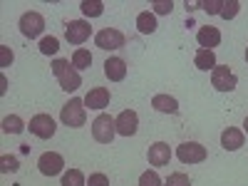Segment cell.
<instances>
[{
  "mask_svg": "<svg viewBox=\"0 0 248 186\" xmlns=\"http://www.w3.org/2000/svg\"><path fill=\"white\" fill-rule=\"evenodd\" d=\"M60 119L65 127L70 129H79V127H85V119H87V107H85V99H70L65 107H62L60 112Z\"/></svg>",
  "mask_w": 248,
  "mask_h": 186,
  "instance_id": "cell-1",
  "label": "cell"
},
{
  "mask_svg": "<svg viewBox=\"0 0 248 186\" xmlns=\"http://www.w3.org/2000/svg\"><path fill=\"white\" fill-rule=\"evenodd\" d=\"M114 134H117V122L109 114H97L94 122H92V137H94V141L112 144Z\"/></svg>",
  "mask_w": 248,
  "mask_h": 186,
  "instance_id": "cell-2",
  "label": "cell"
},
{
  "mask_svg": "<svg viewBox=\"0 0 248 186\" xmlns=\"http://www.w3.org/2000/svg\"><path fill=\"white\" fill-rule=\"evenodd\" d=\"M211 85L218 92H233L236 85H238V77L229 70V65H216L211 70Z\"/></svg>",
  "mask_w": 248,
  "mask_h": 186,
  "instance_id": "cell-3",
  "label": "cell"
},
{
  "mask_svg": "<svg viewBox=\"0 0 248 186\" xmlns=\"http://www.w3.org/2000/svg\"><path fill=\"white\" fill-rule=\"evenodd\" d=\"M43 30H45V17L40 13L30 10V13H25L23 17H20V32H23V37L35 40V37L43 35Z\"/></svg>",
  "mask_w": 248,
  "mask_h": 186,
  "instance_id": "cell-4",
  "label": "cell"
},
{
  "mask_svg": "<svg viewBox=\"0 0 248 186\" xmlns=\"http://www.w3.org/2000/svg\"><path fill=\"white\" fill-rule=\"evenodd\" d=\"M124 43H127V37L117 28H105L94 35V45L99 50H119V47H124Z\"/></svg>",
  "mask_w": 248,
  "mask_h": 186,
  "instance_id": "cell-5",
  "label": "cell"
},
{
  "mask_svg": "<svg viewBox=\"0 0 248 186\" xmlns=\"http://www.w3.org/2000/svg\"><path fill=\"white\" fill-rule=\"evenodd\" d=\"M90 35H92V28L87 20H70L65 25V37L70 45H82L85 40H90Z\"/></svg>",
  "mask_w": 248,
  "mask_h": 186,
  "instance_id": "cell-6",
  "label": "cell"
},
{
  "mask_svg": "<svg viewBox=\"0 0 248 186\" xmlns=\"http://www.w3.org/2000/svg\"><path fill=\"white\" fill-rule=\"evenodd\" d=\"M176 156L181 164H201L206 159V147H201L199 141H184L179 144Z\"/></svg>",
  "mask_w": 248,
  "mask_h": 186,
  "instance_id": "cell-7",
  "label": "cell"
},
{
  "mask_svg": "<svg viewBox=\"0 0 248 186\" xmlns=\"http://www.w3.org/2000/svg\"><path fill=\"white\" fill-rule=\"evenodd\" d=\"M37 169L43 176H57L65 169V159H62L57 152H45L43 156L37 159Z\"/></svg>",
  "mask_w": 248,
  "mask_h": 186,
  "instance_id": "cell-8",
  "label": "cell"
},
{
  "mask_svg": "<svg viewBox=\"0 0 248 186\" xmlns=\"http://www.w3.org/2000/svg\"><path fill=\"white\" fill-rule=\"evenodd\" d=\"M30 134H35L37 139H50L52 134H55V119L50 117V114H35L32 119H30Z\"/></svg>",
  "mask_w": 248,
  "mask_h": 186,
  "instance_id": "cell-9",
  "label": "cell"
},
{
  "mask_svg": "<svg viewBox=\"0 0 248 186\" xmlns=\"http://www.w3.org/2000/svg\"><path fill=\"white\" fill-rule=\"evenodd\" d=\"M114 122H117V134H122V137H134V134H137L139 117H137L134 109H124V112H119V117H117Z\"/></svg>",
  "mask_w": 248,
  "mask_h": 186,
  "instance_id": "cell-10",
  "label": "cell"
},
{
  "mask_svg": "<svg viewBox=\"0 0 248 186\" xmlns=\"http://www.w3.org/2000/svg\"><path fill=\"white\" fill-rule=\"evenodd\" d=\"M147 159L152 167H167L169 159H171V149H169V144H164V141H156L149 147L147 152Z\"/></svg>",
  "mask_w": 248,
  "mask_h": 186,
  "instance_id": "cell-11",
  "label": "cell"
},
{
  "mask_svg": "<svg viewBox=\"0 0 248 186\" xmlns=\"http://www.w3.org/2000/svg\"><path fill=\"white\" fill-rule=\"evenodd\" d=\"M109 90L107 87H92L90 92H87V97H85V107H90V109H105V107H109Z\"/></svg>",
  "mask_w": 248,
  "mask_h": 186,
  "instance_id": "cell-12",
  "label": "cell"
},
{
  "mask_svg": "<svg viewBox=\"0 0 248 186\" xmlns=\"http://www.w3.org/2000/svg\"><path fill=\"white\" fill-rule=\"evenodd\" d=\"M196 40H199V45H201L203 50H214V47L221 45V30H218V28H211V25L199 28Z\"/></svg>",
  "mask_w": 248,
  "mask_h": 186,
  "instance_id": "cell-13",
  "label": "cell"
},
{
  "mask_svg": "<svg viewBox=\"0 0 248 186\" xmlns=\"http://www.w3.org/2000/svg\"><path fill=\"white\" fill-rule=\"evenodd\" d=\"M105 75L112 82H122L124 77H127V62H124L122 57H109L105 62Z\"/></svg>",
  "mask_w": 248,
  "mask_h": 186,
  "instance_id": "cell-14",
  "label": "cell"
},
{
  "mask_svg": "<svg viewBox=\"0 0 248 186\" xmlns=\"http://www.w3.org/2000/svg\"><path fill=\"white\" fill-rule=\"evenodd\" d=\"M243 132L241 129H236V127H229V129H223V134H221V147L226 149V152H236V149H241L243 147Z\"/></svg>",
  "mask_w": 248,
  "mask_h": 186,
  "instance_id": "cell-15",
  "label": "cell"
},
{
  "mask_svg": "<svg viewBox=\"0 0 248 186\" xmlns=\"http://www.w3.org/2000/svg\"><path fill=\"white\" fill-rule=\"evenodd\" d=\"M152 107L156 112H164V114H176L179 112V102L171 94H154L152 97Z\"/></svg>",
  "mask_w": 248,
  "mask_h": 186,
  "instance_id": "cell-16",
  "label": "cell"
},
{
  "mask_svg": "<svg viewBox=\"0 0 248 186\" xmlns=\"http://www.w3.org/2000/svg\"><path fill=\"white\" fill-rule=\"evenodd\" d=\"M57 79H60V90H65V92H75V90L82 87V77H79V72H77L72 65L62 72Z\"/></svg>",
  "mask_w": 248,
  "mask_h": 186,
  "instance_id": "cell-17",
  "label": "cell"
},
{
  "mask_svg": "<svg viewBox=\"0 0 248 186\" xmlns=\"http://www.w3.org/2000/svg\"><path fill=\"white\" fill-rule=\"evenodd\" d=\"M194 62H196V67H199V70H206V72H209V70L216 67V55H214V50H203V47H199Z\"/></svg>",
  "mask_w": 248,
  "mask_h": 186,
  "instance_id": "cell-18",
  "label": "cell"
},
{
  "mask_svg": "<svg viewBox=\"0 0 248 186\" xmlns=\"http://www.w3.org/2000/svg\"><path fill=\"white\" fill-rule=\"evenodd\" d=\"M137 30H139L141 35H152V32L156 30V17H154L149 10L139 13V15H137Z\"/></svg>",
  "mask_w": 248,
  "mask_h": 186,
  "instance_id": "cell-19",
  "label": "cell"
},
{
  "mask_svg": "<svg viewBox=\"0 0 248 186\" xmlns=\"http://www.w3.org/2000/svg\"><path fill=\"white\" fill-rule=\"evenodd\" d=\"M90 65H92V52L85 50V47L75 50V55H72V67H75L77 72H82V70H87Z\"/></svg>",
  "mask_w": 248,
  "mask_h": 186,
  "instance_id": "cell-20",
  "label": "cell"
},
{
  "mask_svg": "<svg viewBox=\"0 0 248 186\" xmlns=\"http://www.w3.org/2000/svg\"><path fill=\"white\" fill-rule=\"evenodd\" d=\"M3 132L5 134H23L25 132V122L20 119L17 114H10L3 119Z\"/></svg>",
  "mask_w": 248,
  "mask_h": 186,
  "instance_id": "cell-21",
  "label": "cell"
},
{
  "mask_svg": "<svg viewBox=\"0 0 248 186\" xmlns=\"http://www.w3.org/2000/svg\"><path fill=\"white\" fill-rule=\"evenodd\" d=\"M79 10L85 13V17H99L105 13V3H102V0H85V3L79 5Z\"/></svg>",
  "mask_w": 248,
  "mask_h": 186,
  "instance_id": "cell-22",
  "label": "cell"
},
{
  "mask_svg": "<svg viewBox=\"0 0 248 186\" xmlns=\"http://www.w3.org/2000/svg\"><path fill=\"white\" fill-rule=\"evenodd\" d=\"M62 186H87L85 181V174H82L79 169H70L62 174Z\"/></svg>",
  "mask_w": 248,
  "mask_h": 186,
  "instance_id": "cell-23",
  "label": "cell"
},
{
  "mask_svg": "<svg viewBox=\"0 0 248 186\" xmlns=\"http://www.w3.org/2000/svg\"><path fill=\"white\" fill-rule=\"evenodd\" d=\"M238 10H241V3L238 0H223V5H221V17L223 20H233L236 15H238Z\"/></svg>",
  "mask_w": 248,
  "mask_h": 186,
  "instance_id": "cell-24",
  "label": "cell"
},
{
  "mask_svg": "<svg viewBox=\"0 0 248 186\" xmlns=\"http://www.w3.org/2000/svg\"><path fill=\"white\" fill-rule=\"evenodd\" d=\"M60 50V40L57 37H43V40H40V52H43V55H55Z\"/></svg>",
  "mask_w": 248,
  "mask_h": 186,
  "instance_id": "cell-25",
  "label": "cell"
},
{
  "mask_svg": "<svg viewBox=\"0 0 248 186\" xmlns=\"http://www.w3.org/2000/svg\"><path fill=\"white\" fill-rule=\"evenodd\" d=\"M164 186H191V179L184 171H174V174H169L167 181H164Z\"/></svg>",
  "mask_w": 248,
  "mask_h": 186,
  "instance_id": "cell-26",
  "label": "cell"
},
{
  "mask_svg": "<svg viewBox=\"0 0 248 186\" xmlns=\"http://www.w3.org/2000/svg\"><path fill=\"white\" fill-rule=\"evenodd\" d=\"M139 186H164V184H161L159 174L152 169V171H144V174L139 176Z\"/></svg>",
  "mask_w": 248,
  "mask_h": 186,
  "instance_id": "cell-27",
  "label": "cell"
},
{
  "mask_svg": "<svg viewBox=\"0 0 248 186\" xmlns=\"http://www.w3.org/2000/svg\"><path fill=\"white\" fill-rule=\"evenodd\" d=\"M152 8L159 13V15H169L174 10V3L171 0H152Z\"/></svg>",
  "mask_w": 248,
  "mask_h": 186,
  "instance_id": "cell-28",
  "label": "cell"
},
{
  "mask_svg": "<svg viewBox=\"0 0 248 186\" xmlns=\"http://www.w3.org/2000/svg\"><path fill=\"white\" fill-rule=\"evenodd\" d=\"M0 164H3V167H0V169H3V174H8V171L13 174V171H17V169H20L17 159H15V156H8V154H5L3 159H0Z\"/></svg>",
  "mask_w": 248,
  "mask_h": 186,
  "instance_id": "cell-29",
  "label": "cell"
},
{
  "mask_svg": "<svg viewBox=\"0 0 248 186\" xmlns=\"http://www.w3.org/2000/svg\"><path fill=\"white\" fill-rule=\"evenodd\" d=\"M87 186H109V179H107V174L97 171V174H90V181H87Z\"/></svg>",
  "mask_w": 248,
  "mask_h": 186,
  "instance_id": "cell-30",
  "label": "cell"
},
{
  "mask_svg": "<svg viewBox=\"0 0 248 186\" xmlns=\"http://www.w3.org/2000/svg\"><path fill=\"white\" fill-rule=\"evenodd\" d=\"M8 65H13V50L0 45V67H8Z\"/></svg>",
  "mask_w": 248,
  "mask_h": 186,
  "instance_id": "cell-31",
  "label": "cell"
},
{
  "mask_svg": "<svg viewBox=\"0 0 248 186\" xmlns=\"http://www.w3.org/2000/svg\"><path fill=\"white\" fill-rule=\"evenodd\" d=\"M221 5H223V0H209V3H201V8L209 13V15H216L221 13Z\"/></svg>",
  "mask_w": 248,
  "mask_h": 186,
  "instance_id": "cell-32",
  "label": "cell"
},
{
  "mask_svg": "<svg viewBox=\"0 0 248 186\" xmlns=\"http://www.w3.org/2000/svg\"><path fill=\"white\" fill-rule=\"evenodd\" d=\"M67 67H70V60H55V62H52V75H55V77H60Z\"/></svg>",
  "mask_w": 248,
  "mask_h": 186,
  "instance_id": "cell-33",
  "label": "cell"
},
{
  "mask_svg": "<svg viewBox=\"0 0 248 186\" xmlns=\"http://www.w3.org/2000/svg\"><path fill=\"white\" fill-rule=\"evenodd\" d=\"M243 132L248 134V117H246V122H243Z\"/></svg>",
  "mask_w": 248,
  "mask_h": 186,
  "instance_id": "cell-34",
  "label": "cell"
},
{
  "mask_svg": "<svg viewBox=\"0 0 248 186\" xmlns=\"http://www.w3.org/2000/svg\"><path fill=\"white\" fill-rule=\"evenodd\" d=\"M246 62H248V47H246Z\"/></svg>",
  "mask_w": 248,
  "mask_h": 186,
  "instance_id": "cell-35",
  "label": "cell"
}]
</instances>
